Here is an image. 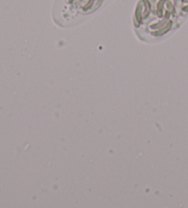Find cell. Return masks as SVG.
Returning <instances> with one entry per match:
<instances>
[{
	"instance_id": "cell-1",
	"label": "cell",
	"mask_w": 188,
	"mask_h": 208,
	"mask_svg": "<svg viewBox=\"0 0 188 208\" xmlns=\"http://www.w3.org/2000/svg\"><path fill=\"white\" fill-rule=\"evenodd\" d=\"M173 25H174V22L173 21H170V22L166 25L165 27H163V28H162L161 29L159 30H156V31H153V32L152 33L153 36L155 37H162L163 35H165L167 32H169V31L172 29V28H173Z\"/></svg>"
},
{
	"instance_id": "cell-2",
	"label": "cell",
	"mask_w": 188,
	"mask_h": 208,
	"mask_svg": "<svg viewBox=\"0 0 188 208\" xmlns=\"http://www.w3.org/2000/svg\"><path fill=\"white\" fill-rule=\"evenodd\" d=\"M142 13H143V4L141 0L138 3L135 10V22H138L139 25L142 23Z\"/></svg>"
},
{
	"instance_id": "cell-3",
	"label": "cell",
	"mask_w": 188,
	"mask_h": 208,
	"mask_svg": "<svg viewBox=\"0 0 188 208\" xmlns=\"http://www.w3.org/2000/svg\"><path fill=\"white\" fill-rule=\"evenodd\" d=\"M168 0H158L157 6H156V14L159 18H163V9H164V6L166 5V2Z\"/></svg>"
},
{
	"instance_id": "cell-4",
	"label": "cell",
	"mask_w": 188,
	"mask_h": 208,
	"mask_svg": "<svg viewBox=\"0 0 188 208\" xmlns=\"http://www.w3.org/2000/svg\"><path fill=\"white\" fill-rule=\"evenodd\" d=\"M166 8H167V10L172 15L175 16V14H176L175 7H174V5L173 4V2H172L171 0H168V1L166 2Z\"/></svg>"
},
{
	"instance_id": "cell-5",
	"label": "cell",
	"mask_w": 188,
	"mask_h": 208,
	"mask_svg": "<svg viewBox=\"0 0 188 208\" xmlns=\"http://www.w3.org/2000/svg\"><path fill=\"white\" fill-rule=\"evenodd\" d=\"M95 2V0H87V3L83 7V9L84 10V11H86V10L90 9L91 8L94 6Z\"/></svg>"
},
{
	"instance_id": "cell-6",
	"label": "cell",
	"mask_w": 188,
	"mask_h": 208,
	"mask_svg": "<svg viewBox=\"0 0 188 208\" xmlns=\"http://www.w3.org/2000/svg\"><path fill=\"white\" fill-rule=\"evenodd\" d=\"M74 1V0H68V3H70V4H72L73 2Z\"/></svg>"
},
{
	"instance_id": "cell-7",
	"label": "cell",
	"mask_w": 188,
	"mask_h": 208,
	"mask_svg": "<svg viewBox=\"0 0 188 208\" xmlns=\"http://www.w3.org/2000/svg\"><path fill=\"white\" fill-rule=\"evenodd\" d=\"M182 2H184V3H188V0H182Z\"/></svg>"
}]
</instances>
